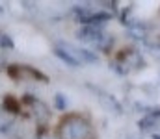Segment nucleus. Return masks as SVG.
<instances>
[{
	"mask_svg": "<svg viewBox=\"0 0 160 139\" xmlns=\"http://www.w3.org/2000/svg\"><path fill=\"white\" fill-rule=\"evenodd\" d=\"M2 106H4L6 111H9V113H13V115H19V113L22 111V102H21L19 98H15L13 95H6Z\"/></svg>",
	"mask_w": 160,
	"mask_h": 139,
	"instance_id": "5",
	"label": "nucleus"
},
{
	"mask_svg": "<svg viewBox=\"0 0 160 139\" xmlns=\"http://www.w3.org/2000/svg\"><path fill=\"white\" fill-rule=\"evenodd\" d=\"M153 139H160V136H153Z\"/></svg>",
	"mask_w": 160,
	"mask_h": 139,
	"instance_id": "7",
	"label": "nucleus"
},
{
	"mask_svg": "<svg viewBox=\"0 0 160 139\" xmlns=\"http://www.w3.org/2000/svg\"><path fill=\"white\" fill-rule=\"evenodd\" d=\"M56 52L65 61H69L71 65H78V63H86V61H93L95 59V56L89 54L88 50H80V48H75V46H71V45L60 46V48H56Z\"/></svg>",
	"mask_w": 160,
	"mask_h": 139,
	"instance_id": "2",
	"label": "nucleus"
},
{
	"mask_svg": "<svg viewBox=\"0 0 160 139\" xmlns=\"http://www.w3.org/2000/svg\"><path fill=\"white\" fill-rule=\"evenodd\" d=\"M0 45L4 46V48H6V46H8V48H11V46H13V43H11L6 35H0Z\"/></svg>",
	"mask_w": 160,
	"mask_h": 139,
	"instance_id": "6",
	"label": "nucleus"
},
{
	"mask_svg": "<svg viewBox=\"0 0 160 139\" xmlns=\"http://www.w3.org/2000/svg\"><path fill=\"white\" fill-rule=\"evenodd\" d=\"M78 37L82 41H91V43H95V41H99V39L102 37V32H101L99 28H95V26L89 24V26L78 30Z\"/></svg>",
	"mask_w": 160,
	"mask_h": 139,
	"instance_id": "4",
	"label": "nucleus"
},
{
	"mask_svg": "<svg viewBox=\"0 0 160 139\" xmlns=\"http://www.w3.org/2000/svg\"><path fill=\"white\" fill-rule=\"evenodd\" d=\"M8 74H9V78H11V80H15V82L24 80L26 76H28V78H32V80L47 82V76H45L43 72L36 71V69H32V67H24V65H9V67H8Z\"/></svg>",
	"mask_w": 160,
	"mask_h": 139,
	"instance_id": "3",
	"label": "nucleus"
},
{
	"mask_svg": "<svg viewBox=\"0 0 160 139\" xmlns=\"http://www.w3.org/2000/svg\"><path fill=\"white\" fill-rule=\"evenodd\" d=\"M58 139H97V132L91 121L80 113H67L56 126Z\"/></svg>",
	"mask_w": 160,
	"mask_h": 139,
	"instance_id": "1",
	"label": "nucleus"
}]
</instances>
